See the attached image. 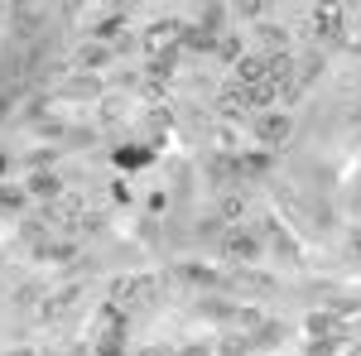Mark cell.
<instances>
[{
	"mask_svg": "<svg viewBox=\"0 0 361 356\" xmlns=\"http://www.w3.org/2000/svg\"><path fill=\"white\" fill-rule=\"evenodd\" d=\"M260 82H270V78H265V58L260 54H246L236 68H231V87H260Z\"/></svg>",
	"mask_w": 361,
	"mask_h": 356,
	"instance_id": "cell-6",
	"label": "cell"
},
{
	"mask_svg": "<svg viewBox=\"0 0 361 356\" xmlns=\"http://www.w3.org/2000/svg\"><path fill=\"white\" fill-rule=\"evenodd\" d=\"M154 294H159V284H154V279H121V284H116V303H121V308L154 303Z\"/></svg>",
	"mask_w": 361,
	"mask_h": 356,
	"instance_id": "cell-3",
	"label": "cell"
},
{
	"mask_svg": "<svg viewBox=\"0 0 361 356\" xmlns=\"http://www.w3.org/2000/svg\"><path fill=\"white\" fill-rule=\"evenodd\" d=\"M222 255L236 260V265H250V260L265 255V241H260L250 226H222Z\"/></svg>",
	"mask_w": 361,
	"mask_h": 356,
	"instance_id": "cell-1",
	"label": "cell"
},
{
	"mask_svg": "<svg viewBox=\"0 0 361 356\" xmlns=\"http://www.w3.org/2000/svg\"><path fill=\"white\" fill-rule=\"evenodd\" d=\"M270 159H275V154H265V149H246V154H236V178H241V188L255 183V178H265V173H270Z\"/></svg>",
	"mask_w": 361,
	"mask_h": 356,
	"instance_id": "cell-4",
	"label": "cell"
},
{
	"mask_svg": "<svg viewBox=\"0 0 361 356\" xmlns=\"http://www.w3.org/2000/svg\"><path fill=\"white\" fill-rule=\"evenodd\" d=\"M25 197H29V188H15V183H0V207H5V212H20V207H25Z\"/></svg>",
	"mask_w": 361,
	"mask_h": 356,
	"instance_id": "cell-11",
	"label": "cell"
},
{
	"mask_svg": "<svg viewBox=\"0 0 361 356\" xmlns=\"http://www.w3.org/2000/svg\"><path fill=\"white\" fill-rule=\"evenodd\" d=\"M5 168H10V159H5V154H0V173H5Z\"/></svg>",
	"mask_w": 361,
	"mask_h": 356,
	"instance_id": "cell-18",
	"label": "cell"
},
{
	"mask_svg": "<svg viewBox=\"0 0 361 356\" xmlns=\"http://www.w3.org/2000/svg\"><path fill=\"white\" fill-rule=\"evenodd\" d=\"M97 63H106V49H102V44H87L82 49V68H97Z\"/></svg>",
	"mask_w": 361,
	"mask_h": 356,
	"instance_id": "cell-15",
	"label": "cell"
},
{
	"mask_svg": "<svg viewBox=\"0 0 361 356\" xmlns=\"http://www.w3.org/2000/svg\"><path fill=\"white\" fill-rule=\"evenodd\" d=\"M212 54H217V58H226V63H231V68H236V63H241V58H246V49H241V34H222V39H217V49H212Z\"/></svg>",
	"mask_w": 361,
	"mask_h": 356,
	"instance_id": "cell-9",
	"label": "cell"
},
{
	"mask_svg": "<svg viewBox=\"0 0 361 356\" xmlns=\"http://www.w3.org/2000/svg\"><path fill=\"white\" fill-rule=\"evenodd\" d=\"M207 352H212V347H183L178 356H207Z\"/></svg>",
	"mask_w": 361,
	"mask_h": 356,
	"instance_id": "cell-16",
	"label": "cell"
},
{
	"mask_svg": "<svg viewBox=\"0 0 361 356\" xmlns=\"http://www.w3.org/2000/svg\"><path fill=\"white\" fill-rule=\"evenodd\" d=\"M289 135H294L289 111H265V116H255V145H260L265 154H275V149H279Z\"/></svg>",
	"mask_w": 361,
	"mask_h": 356,
	"instance_id": "cell-2",
	"label": "cell"
},
{
	"mask_svg": "<svg viewBox=\"0 0 361 356\" xmlns=\"http://www.w3.org/2000/svg\"><path fill=\"white\" fill-rule=\"evenodd\" d=\"M39 20H44L39 10H15V25H20V39H29V34L39 29Z\"/></svg>",
	"mask_w": 361,
	"mask_h": 356,
	"instance_id": "cell-14",
	"label": "cell"
},
{
	"mask_svg": "<svg viewBox=\"0 0 361 356\" xmlns=\"http://www.w3.org/2000/svg\"><path fill=\"white\" fill-rule=\"evenodd\" d=\"M178 279H183V284H217V270H202V265H183V270H178Z\"/></svg>",
	"mask_w": 361,
	"mask_h": 356,
	"instance_id": "cell-13",
	"label": "cell"
},
{
	"mask_svg": "<svg viewBox=\"0 0 361 356\" xmlns=\"http://www.w3.org/2000/svg\"><path fill=\"white\" fill-rule=\"evenodd\" d=\"M29 192H34V197H58V192H63V178L49 173V168H39V173L29 178Z\"/></svg>",
	"mask_w": 361,
	"mask_h": 356,
	"instance_id": "cell-8",
	"label": "cell"
},
{
	"mask_svg": "<svg viewBox=\"0 0 361 356\" xmlns=\"http://www.w3.org/2000/svg\"><path fill=\"white\" fill-rule=\"evenodd\" d=\"M342 25H347L342 10H318L313 15V39L318 44H342Z\"/></svg>",
	"mask_w": 361,
	"mask_h": 356,
	"instance_id": "cell-5",
	"label": "cell"
},
{
	"mask_svg": "<svg viewBox=\"0 0 361 356\" xmlns=\"http://www.w3.org/2000/svg\"><path fill=\"white\" fill-rule=\"evenodd\" d=\"M121 29H126V20H121V15H111V20H102V25L92 29V39H97V44H111Z\"/></svg>",
	"mask_w": 361,
	"mask_h": 356,
	"instance_id": "cell-12",
	"label": "cell"
},
{
	"mask_svg": "<svg viewBox=\"0 0 361 356\" xmlns=\"http://www.w3.org/2000/svg\"><path fill=\"white\" fill-rule=\"evenodd\" d=\"M352 356H361V347H352Z\"/></svg>",
	"mask_w": 361,
	"mask_h": 356,
	"instance_id": "cell-19",
	"label": "cell"
},
{
	"mask_svg": "<svg viewBox=\"0 0 361 356\" xmlns=\"http://www.w3.org/2000/svg\"><path fill=\"white\" fill-rule=\"evenodd\" d=\"M246 111H250L246 92H241V87H226L222 92V116H246Z\"/></svg>",
	"mask_w": 361,
	"mask_h": 356,
	"instance_id": "cell-10",
	"label": "cell"
},
{
	"mask_svg": "<svg viewBox=\"0 0 361 356\" xmlns=\"http://www.w3.org/2000/svg\"><path fill=\"white\" fill-rule=\"evenodd\" d=\"M5 111H10V97H5V92H0V121H5Z\"/></svg>",
	"mask_w": 361,
	"mask_h": 356,
	"instance_id": "cell-17",
	"label": "cell"
},
{
	"mask_svg": "<svg viewBox=\"0 0 361 356\" xmlns=\"http://www.w3.org/2000/svg\"><path fill=\"white\" fill-rule=\"evenodd\" d=\"M149 159H154L149 145H126V149H116V168H145Z\"/></svg>",
	"mask_w": 361,
	"mask_h": 356,
	"instance_id": "cell-7",
	"label": "cell"
}]
</instances>
